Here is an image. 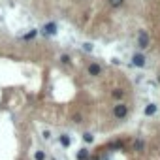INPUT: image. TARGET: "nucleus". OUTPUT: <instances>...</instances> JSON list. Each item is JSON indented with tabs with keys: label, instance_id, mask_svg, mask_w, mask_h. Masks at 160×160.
<instances>
[{
	"label": "nucleus",
	"instance_id": "obj_1",
	"mask_svg": "<svg viewBox=\"0 0 160 160\" xmlns=\"http://www.w3.org/2000/svg\"><path fill=\"white\" fill-rule=\"evenodd\" d=\"M113 115H115V119H124V117L128 115V106L122 104V102H119V104L113 108Z\"/></svg>",
	"mask_w": 160,
	"mask_h": 160
},
{
	"label": "nucleus",
	"instance_id": "obj_2",
	"mask_svg": "<svg viewBox=\"0 0 160 160\" xmlns=\"http://www.w3.org/2000/svg\"><path fill=\"white\" fill-rule=\"evenodd\" d=\"M138 45H139L141 49L149 47V34H147L145 30H139V36H138Z\"/></svg>",
	"mask_w": 160,
	"mask_h": 160
},
{
	"label": "nucleus",
	"instance_id": "obj_3",
	"mask_svg": "<svg viewBox=\"0 0 160 160\" xmlns=\"http://www.w3.org/2000/svg\"><path fill=\"white\" fill-rule=\"evenodd\" d=\"M89 75H92V77H96V75H100L102 73V66L100 64H96V62H92V64H89Z\"/></svg>",
	"mask_w": 160,
	"mask_h": 160
},
{
	"label": "nucleus",
	"instance_id": "obj_4",
	"mask_svg": "<svg viewBox=\"0 0 160 160\" xmlns=\"http://www.w3.org/2000/svg\"><path fill=\"white\" fill-rule=\"evenodd\" d=\"M42 32H43L45 36H55V34H57V25H55V23H47Z\"/></svg>",
	"mask_w": 160,
	"mask_h": 160
},
{
	"label": "nucleus",
	"instance_id": "obj_5",
	"mask_svg": "<svg viewBox=\"0 0 160 160\" xmlns=\"http://www.w3.org/2000/svg\"><path fill=\"white\" fill-rule=\"evenodd\" d=\"M132 64L138 66V68H143V66H145V57H143V55H134V57H132Z\"/></svg>",
	"mask_w": 160,
	"mask_h": 160
},
{
	"label": "nucleus",
	"instance_id": "obj_6",
	"mask_svg": "<svg viewBox=\"0 0 160 160\" xmlns=\"http://www.w3.org/2000/svg\"><path fill=\"white\" fill-rule=\"evenodd\" d=\"M89 156H91V154H89L87 149H81V151L77 152V160H89Z\"/></svg>",
	"mask_w": 160,
	"mask_h": 160
},
{
	"label": "nucleus",
	"instance_id": "obj_7",
	"mask_svg": "<svg viewBox=\"0 0 160 160\" xmlns=\"http://www.w3.org/2000/svg\"><path fill=\"white\" fill-rule=\"evenodd\" d=\"M108 4H109L111 8H121V6L124 4V0H108Z\"/></svg>",
	"mask_w": 160,
	"mask_h": 160
},
{
	"label": "nucleus",
	"instance_id": "obj_8",
	"mask_svg": "<svg viewBox=\"0 0 160 160\" xmlns=\"http://www.w3.org/2000/svg\"><path fill=\"white\" fill-rule=\"evenodd\" d=\"M111 96H113L115 100H122V96H124V92H122L121 89H115V91L111 92Z\"/></svg>",
	"mask_w": 160,
	"mask_h": 160
},
{
	"label": "nucleus",
	"instance_id": "obj_9",
	"mask_svg": "<svg viewBox=\"0 0 160 160\" xmlns=\"http://www.w3.org/2000/svg\"><path fill=\"white\" fill-rule=\"evenodd\" d=\"M154 113H156V106L154 104H149L145 108V115H154Z\"/></svg>",
	"mask_w": 160,
	"mask_h": 160
},
{
	"label": "nucleus",
	"instance_id": "obj_10",
	"mask_svg": "<svg viewBox=\"0 0 160 160\" xmlns=\"http://www.w3.org/2000/svg\"><path fill=\"white\" fill-rule=\"evenodd\" d=\"M60 143H62V147H70L72 141H70V138H68L66 134H62V136H60Z\"/></svg>",
	"mask_w": 160,
	"mask_h": 160
},
{
	"label": "nucleus",
	"instance_id": "obj_11",
	"mask_svg": "<svg viewBox=\"0 0 160 160\" xmlns=\"http://www.w3.org/2000/svg\"><path fill=\"white\" fill-rule=\"evenodd\" d=\"M36 34H38V30H30V32H27V34L23 36V40H32Z\"/></svg>",
	"mask_w": 160,
	"mask_h": 160
},
{
	"label": "nucleus",
	"instance_id": "obj_12",
	"mask_svg": "<svg viewBox=\"0 0 160 160\" xmlns=\"http://www.w3.org/2000/svg\"><path fill=\"white\" fill-rule=\"evenodd\" d=\"M83 139H85L87 143H92V139H94V136H92L91 132H85V134H83Z\"/></svg>",
	"mask_w": 160,
	"mask_h": 160
},
{
	"label": "nucleus",
	"instance_id": "obj_13",
	"mask_svg": "<svg viewBox=\"0 0 160 160\" xmlns=\"http://www.w3.org/2000/svg\"><path fill=\"white\" fill-rule=\"evenodd\" d=\"M34 158H36V160H45V152H43V151H36Z\"/></svg>",
	"mask_w": 160,
	"mask_h": 160
},
{
	"label": "nucleus",
	"instance_id": "obj_14",
	"mask_svg": "<svg viewBox=\"0 0 160 160\" xmlns=\"http://www.w3.org/2000/svg\"><path fill=\"white\" fill-rule=\"evenodd\" d=\"M134 149H136V151H143V141H141V139H138V141L134 143Z\"/></svg>",
	"mask_w": 160,
	"mask_h": 160
},
{
	"label": "nucleus",
	"instance_id": "obj_15",
	"mask_svg": "<svg viewBox=\"0 0 160 160\" xmlns=\"http://www.w3.org/2000/svg\"><path fill=\"white\" fill-rule=\"evenodd\" d=\"M60 62H62V64H70V57H68V55H62V57H60Z\"/></svg>",
	"mask_w": 160,
	"mask_h": 160
},
{
	"label": "nucleus",
	"instance_id": "obj_16",
	"mask_svg": "<svg viewBox=\"0 0 160 160\" xmlns=\"http://www.w3.org/2000/svg\"><path fill=\"white\" fill-rule=\"evenodd\" d=\"M83 49H85V51H92V45H91V43H85Z\"/></svg>",
	"mask_w": 160,
	"mask_h": 160
},
{
	"label": "nucleus",
	"instance_id": "obj_17",
	"mask_svg": "<svg viewBox=\"0 0 160 160\" xmlns=\"http://www.w3.org/2000/svg\"><path fill=\"white\" fill-rule=\"evenodd\" d=\"M89 160H98V158H96V156H92V158H91V156H89Z\"/></svg>",
	"mask_w": 160,
	"mask_h": 160
}]
</instances>
